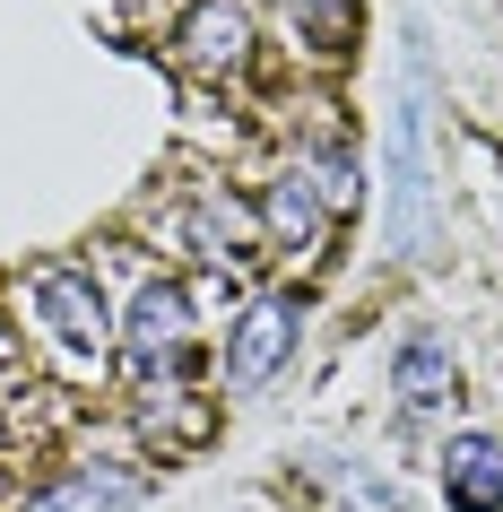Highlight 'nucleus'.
<instances>
[{
    "instance_id": "9b49d317",
    "label": "nucleus",
    "mask_w": 503,
    "mask_h": 512,
    "mask_svg": "<svg viewBox=\"0 0 503 512\" xmlns=\"http://www.w3.org/2000/svg\"><path fill=\"white\" fill-rule=\"evenodd\" d=\"M278 9H287L295 27H313V35H339L347 27V0H278Z\"/></svg>"
},
{
    "instance_id": "423d86ee",
    "label": "nucleus",
    "mask_w": 503,
    "mask_h": 512,
    "mask_svg": "<svg viewBox=\"0 0 503 512\" xmlns=\"http://www.w3.org/2000/svg\"><path fill=\"white\" fill-rule=\"evenodd\" d=\"M443 495H451V512H503V443L460 434L443 452Z\"/></svg>"
},
{
    "instance_id": "f03ea898",
    "label": "nucleus",
    "mask_w": 503,
    "mask_h": 512,
    "mask_svg": "<svg viewBox=\"0 0 503 512\" xmlns=\"http://www.w3.org/2000/svg\"><path fill=\"white\" fill-rule=\"evenodd\" d=\"M122 365H131V382H165L191 365V296L183 287H139L131 322H122Z\"/></svg>"
},
{
    "instance_id": "0eeeda50",
    "label": "nucleus",
    "mask_w": 503,
    "mask_h": 512,
    "mask_svg": "<svg viewBox=\"0 0 503 512\" xmlns=\"http://www.w3.org/2000/svg\"><path fill=\"white\" fill-rule=\"evenodd\" d=\"M391 391H399V408H408V417H425V408H443V400H451V348L434 339V330H417V339L399 348Z\"/></svg>"
},
{
    "instance_id": "20e7f679",
    "label": "nucleus",
    "mask_w": 503,
    "mask_h": 512,
    "mask_svg": "<svg viewBox=\"0 0 503 512\" xmlns=\"http://www.w3.org/2000/svg\"><path fill=\"white\" fill-rule=\"evenodd\" d=\"M35 313H44V330H53L61 348H79V356H105V339H113L105 296H96L87 270H44L35 278Z\"/></svg>"
},
{
    "instance_id": "1a4fd4ad",
    "label": "nucleus",
    "mask_w": 503,
    "mask_h": 512,
    "mask_svg": "<svg viewBox=\"0 0 503 512\" xmlns=\"http://www.w3.org/2000/svg\"><path fill=\"white\" fill-rule=\"evenodd\" d=\"M269 235L287 243V252H304V243H313V226H321V200H313V183H304V174H287V183H269Z\"/></svg>"
},
{
    "instance_id": "7ed1b4c3",
    "label": "nucleus",
    "mask_w": 503,
    "mask_h": 512,
    "mask_svg": "<svg viewBox=\"0 0 503 512\" xmlns=\"http://www.w3.org/2000/svg\"><path fill=\"white\" fill-rule=\"evenodd\" d=\"M287 356H295V304H287V296L243 304L235 339H226V382H235V391H261Z\"/></svg>"
},
{
    "instance_id": "f8f14e48",
    "label": "nucleus",
    "mask_w": 503,
    "mask_h": 512,
    "mask_svg": "<svg viewBox=\"0 0 503 512\" xmlns=\"http://www.w3.org/2000/svg\"><path fill=\"white\" fill-rule=\"evenodd\" d=\"M321 191H330V200H347V191H356V165H347V157H321Z\"/></svg>"
},
{
    "instance_id": "39448f33",
    "label": "nucleus",
    "mask_w": 503,
    "mask_h": 512,
    "mask_svg": "<svg viewBox=\"0 0 503 512\" xmlns=\"http://www.w3.org/2000/svg\"><path fill=\"white\" fill-rule=\"evenodd\" d=\"M174 44H183V70H200V79H235L243 53H252V18H243L235 0H191V18L174 27Z\"/></svg>"
},
{
    "instance_id": "9d476101",
    "label": "nucleus",
    "mask_w": 503,
    "mask_h": 512,
    "mask_svg": "<svg viewBox=\"0 0 503 512\" xmlns=\"http://www.w3.org/2000/svg\"><path fill=\"white\" fill-rule=\"evenodd\" d=\"M191 235H200V252H209V261H243V243H252V235H243V217L226 209V200H209V209L191 217Z\"/></svg>"
},
{
    "instance_id": "6e6552de",
    "label": "nucleus",
    "mask_w": 503,
    "mask_h": 512,
    "mask_svg": "<svg viewBox=\"0 0 503 512\" xmlns=\"http://www.w3.org/2000/svg\"><path fill=\"white\" fill-rule=\"evenodd\" d=\"M122 504H139V478H122V469H79V478H61L35 512H122Z\"/></svg>"
},
{
    "instance_id": "f257e3e1",
    "label": "nucleus",
    "mask_w": 503,
    "mask_h": 512,
    "mask_svg": "<svg viewBox=\"0 0 503 512\" xmlns=\"http://www.w3.org/2000/svg\"><path fill=\"white\" fill-rule=\"evenodd\" d=\"M391 243L417 261L434 243V165H425V61H408L391 105Z\"/></svg>"
}]
</instances>
